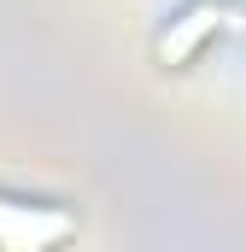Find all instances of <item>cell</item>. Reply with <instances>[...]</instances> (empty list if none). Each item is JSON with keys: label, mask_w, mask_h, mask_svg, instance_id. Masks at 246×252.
Wrapping results in <instances>:
<instances>
[{"label": "cell", "mask_w": 246, "mask_h": 252, "mask_svg": "<svg viewBox=\"0 0 246 252\" xmlns=\"http://www.w3.org/2000/svg\"><path fill=\"white\" fill-rule=\"evenodd\" d=\"M241 24V12L235 6H223V0H193V6H182L164 30H158V64H170V70H182L211 35H223V30H235Z\"/></svg>", "instance_id": "2"}, {"label": "cell", "mask_w": 246, "mask_h": 252, "mask_svg": "<svg viewBox=\"0 0 246 252\" xmlns=\"http://www.w3.org/2000/svg\"><path fill=\"white\" fill-rule=\"evenodd\" d=\"M76 235V217L59 211V205H41V199H12L0 193V247L6 252H41L59 247Z\"/></svg>", "instance_id": "1"}]
</instances>
